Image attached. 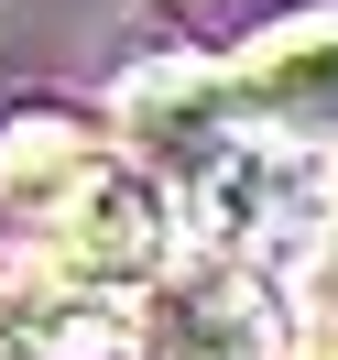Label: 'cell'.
I'll use <instances>...</instances> for the list:
<instances>
[{
	"label": "cell",
	"mask_w": 338,
	"mask_h": 360,
	"mask_svg": "<svg viewBox=\"0 0 338 360\" xmlns=\"http://www.w3.org/2000/svg\"><path fill=\"white\" fill-rule=\"evenodd\" d=\"M120 142H131V164L153 186H175V197H197L207 175H219L229 153L251 142V110H240V77L207 66V55H153V66L120 77Z\"/></svg>",
	"instance_id": "obj_3"
},
{
	"label": "cell",
	"mask_w": 338,
	"mask_h": 360,
	"mask_svg": "<svg viewBox=\"0 0 338 360\" xmlns=\"http://www.w3.org/2000/svg\"><path fill=\"white\" fill-rule=\"evenodd\" d=\"M0 360H131V295L22 262L0 284Z\"/></svg>",
	"instance_id": "obj_6"
},
{
	"label": "cell",
	"mask_w": 338,
	"mask_h": 360,
	"mask_svg": "<svg viewBox=\"0 0 338 360\" xmlns=\"http://www.w3.org/2000/svg\"><path fill=\"white\" fill-rule=\"evenodd\" d=\"M33 262L142 295L164 262H175V207H164V186L142 175V164H110V153H98V175L44 219V251H33Z\"/></svg>",
	"instance_id": "obj_4"
},
{
	"label": "cell",
	"mask_w": 338,
	"mask_h": 360,
	"mask_svg": "<svg viewBox=\"0 0 338 360\" xmlns=\"http://www.w3.org/2000/svg\"><path fill=\"white\" fill-rule=\"evenodd\" d=\"M88 175H98V142H88L77 110H22V120H0V207H11V219L44 229Z\"/></svg>",
	"instance_id": "obj_7"
},
{
	"label": "cell",
	"mask_w": 338,
	"mask_h": 360,
	"mask_svg": "<svg viewBox=\"0 0 338 360\" xmlns=\"http://www.w3.org/2000/svg\"><path fill=\"white\" fill-rule=\"evenodd\" d=\"M327 197H338V186H327V164H316V153L251 131L240 153L186 197V229H197V251H219V262L273 273V262H294V251L327 229Z\"/></svg>",
	"instance_id": "obj_1"
},
{
	"label": "cell",
	"mask_w": 338,
	"mask_h": 360,
	"mask_svg": "<svg viewBox=\"0 0 338 360\" xmlns=\"http://www.w3.org/2000/svg\"><path fill=\"white\" fill-rule=\"evenodd\" d=\"M131 360H294V338H284V306L262 295L251 262L175 251L131 295Z\"/></svg>",
	"instance_id": "obj_2"
},
{
	"label": "cell",
	"mask_w": 338,
	"mask_h": 360,
	"mask_svg": "<svg viewBox=\"0 0 338 360\" xmlns=\"http://www.w3.org/2000/svg\"><path fill=\"white\" fill-rule=\"evenodd\" d=\"M229 77H240L251 131L294 142V153H316V164L338 153V0H327V11L262 22L240 55H229Z\"/></svg>",
	"instance_id": "obj_5"
},
{
	"label": "cell",
	"mask_w": 338,
	"mask_h": 360,
	"mask_svg": "<svg viewBox=\"0 0 338 360\" xmlns=\"http://www.w3.org/2000/svg\"><path fill=\"white\" fill-rule=\"evenodd\" d=\"M327 251H338V197H327Z\"/></svg>",
	"instance_id": "obj_9"
},
{
	"label": "cell",
	"mask_w": 338,
	"mask_h": 360,
	"mask_svg": "<svg viewBox=\"0 0 338 360\" xmlns=\"http://www.w3.org/2000/svg\"><path fill=\"white\" fill-rule=\"evenodd\" d=\"M294 360H338V328H327V338H316V349H294Z\"/></svg>",
	"instance_id": "obj_8"
}]
</instances>
